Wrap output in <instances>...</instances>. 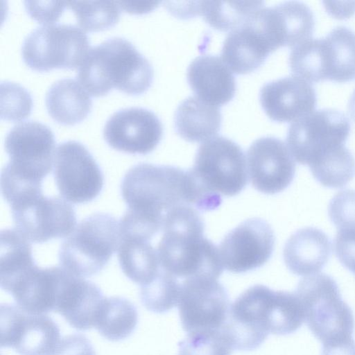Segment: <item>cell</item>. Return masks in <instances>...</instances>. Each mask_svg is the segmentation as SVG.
<instances>
[{
    "label": "cell",
    "instance_id": "6da1fadb",
    "mask_svg": "<svg viewBox=\"0 0 355 355\" xmlns=\"http://www.w3.org/2000/svg\"><path fill=\"white\" fill-rule=\"evenodd\" d=\"M127 211L162 229L166 213L180 205L200 211L216 209L219 198L209 193L191 169L140 163L125 174L121 185Z\"/></svg>",
    "mask_w": 355,
    "mask_h": 355
},
{
    "label": "cell",
    "instance_id": "7a4b0ae2",
    "mask_svg": "<svg viewBox=\"0 0 355 355\" xmlns=\"http://www.w3.org/2000/svg\"><path fill=\"white\" fill-rule=\"evenodd\" d=\"M204 221L196 209L175 207L164 216L157 252L161 267L175 277H208L223 272L219 250L204 236Z\"/></svg>",
    "mask_w": 355,
    "mask_h": 355
},
{
    "label": "cell",
    "instance_id": "3957f363",
    "mask_svg": "<svg viewBox=\"0 0 355 355\" xmlns=\"http://www.w3.org/2000/svg\"><path fill=\"white\" fill-rule=\"evenodd\" d=\"M153 78L152 65L127 39L112 37L89 49L77 70V80L96 96L112 88L130 94L146 91Z\"/></svg>",
    "mask_w": 355,
    "mask_h": 355
},
{
    "label": "cell",
    "instance_id": "277c9868",
    "mask_svg": "<svg viewBox=\"0 0 355 355\" xmlns=\"http://www.w3.org/2000/svg\"><path fill=\"white\" fill-rule=\"evenodd\" d=\"M4 146L9 162L1 171V189L42 187L54 160L51 129L37 121H21L7 132Z\"/></svg>",
    "mask_w": 355,
    "mask_h": 355
},
{
    "label": "cell",
    "instance_id": "5b68a950",
    "mask_svg": "<svg viewBox=\"0 0 355 355\" xmlns=\"http://www.w3.org/2000/svg\"><path fill=\"white\" fill-rule=\"evenodd\" d=\"M288 62L295 76L309 83L350 81L355 78V33L339 26L324 37L308 39L291 48Z\"/></svg>",
    "mask_w": 355,
    "mask_h": 355
},
{
    "label": "cell",
    "instance_id": "8992f818",
    "mask_svg": "<svg viewBox=\"0 0 355 355\" xmlns=\"http://www.w3.org/2000/svg\"><path fill=\"white\" fill-rule=\"evenodd\" d=\"M295 293L304 321L322 345L353 338V311L343 300L335 279L325 273L301 279Z\"/></svg>",
    "mask_w": 355,
    "mask_h": 355
},
{
    "label": "cell",
    "instance_id": "52a82bcc",
    "mask_svg": "<svg viewBox=\"0 0 355 355\" xmlns=\"http://www.w3.org/2000/svg\"><path fill=\"white\" fill-rule=\"evenodd\" d=\"M119 223L105 213L83 219L60 245L61 266L73 275L87 277L98 273L118 249Z\"/></svg>",
    "mask_w": 355,
    "mask_h": 355
},
{
    "label": "cell",
    "instance_id": "ba28073f",
    "mask_svg": "<svg viewBox=\"0 0 355 355\" xmlns=\"http://www.w3.org/2000/svg\"><path fill=\"white\" fill-rule=\"evenodd\" d=\"M349 132L350 122L343 112L324 108L293 121L286 143L293 158L311 167L345 146Z\"/></svg>",
    "mask_w": 355,
    "mask_h": 355
},
{
    "label": "cell",
    "instance_id": "9c48e42d",
    "mask_svg": "<svg viewBox=\"0 0 355 355\" xmlns=\"http://www.w3.org/2000/svg\"><path fill=\"white\" fill-rule=\"evenodd\" d=\"M89 50L85 32L71 24L37 26L25 37L21 45L24 61L37 71L79 67Z\"/></svg>",
    "mask_w": 355,
    "mask_h": 355
},
{
    "label": "cell",
    "instance_id": "30bf717a",
    "mask_svg": "<svg viewBox=\"0 0 355 355\" xmlns=\"http://www.w3.org/2000/svg\"><path fill=\"white\" fill-rule=\"evenodd\" d=\"M191 170L209 191L220 196L237 195L248 184L243 150L222 136L213 137L200 146Z\"/></svg>",
    "mask_w": 355,
    "mask_h": 355
},
{
    "label": "cell",
    "instance_id": "8fae6325",
    "mask_svg": "<svg viewBox=\"0 0 355 355\" xmlns=\"http://www.w3.org/2000/svg\"><path fill=\"white\" fill-rule=\"evenodd\" d=\"M10 208L15 229L35 243L67 236L76 225L73 207L58 196L42 193L19 200Z\"/></svg>",
    "mask_w": 355,
    "mask_h": 355
},
{
    "label": "cell",
    "instance_id": "7c38bea8",
    "mask_svg": "<svg viewBox=\"0 0 355 355\" xmlns=\"http://www.w3.org/2000/svg\"><path fill=\"white\" fill-rule=\"evenodd\" d=\"M53 164L55 182L64 199L75 204L86 203L101 193L104 182L103 172L80 142L68 140L60 143Z\"/></svg>",
    "mask_w": 355,
    "mask_h": 355
},
{
    "label": "cell",
    "instance_id": "4fadbf2b",
    "mask_svg": "<svg viewBox=\"0 0 355 355\" xmlns=\"http://www.w3.org/2000/svg\"><path fill=\"white\" fill-rule=\"evenodd\" d=\"M275 291L258 284L241 293L230 306L221 328L233 349L258 348L270 334V308Z\"/></svg>",
    "mask_w": 355,
    "mask_h": 355
},
{
    "label": "cell",
    "instance_id": "5bb4252c",
    "mask_svg": "<svg viewBox=\"0 0 355 355\" xmlns=\"http://www.w3.org/2000/svg\"><path fill=\"white\" fill-rule=\"evenodd\" d=\"M178 305L182 328L188 334L221 329L231 306L217 279L202 276L185 279Z\"/></svg>",
    "mask_w": 355,
    "mask_h": 355
},
{
    "label": "cell",
    "instance_id": "9a60e30c",
    "mask_svg": "<svg viewBox=\"0 0 355 355\" xmlns=\"http://www.w3.org/2000/svg\"><path fill=\"white\" fill-rule=\"evenodd\" d=\"M57 323L45 314L26 312L17 304L1 305V347L19 355H49L60 341Z\"/></svg>",
    "mask_w": 355,
    "mask_h": 355
},
{
    "label": "cell",
    "instance_id": "2e32d148",
    "mask_svg": "<svg viewBox=\"0 0 355 355\" xmlns=\"http://www.w3.org/2000/svg\"><path fill=\"white\" fill-rule=\"evenodd\" d=\"M275 245L272 229L264 220H246L221 241L219 253L223 266L240 273L263 266L270 258Z\"/></svg>",
    "mask_w": 355,
    "mask_h": 355
},
{
    "label": "cell",
    "instance_id": "e0dca14e",
    "mask_svg": "<svg viewBox=\"0 0 355 355\" xmlns=\"http://www.w3.org/2000/svg\"><path fill=\"white\" fill-rule=\"evenodd\" d=\"M163 126L152 111L130 107L114 112L106 121L103 136L113 148L132 154H147L159 143Z\"/></svg>",
    "mask_w": 355,
    "mask_h": 355
},
{
    "label": "cell",
    "instance_id": "ac0fdd59",
    "mask_svg": "<svg viewBox=\"0 0 355 355\" xmlns=\"http://www.w3.org/2000/svg\"><path fill=\"white\" fill-rule=\"evenodd\" d=\"M249 175L253 187L267 194L286 189L295 174V163L281 139L264 137L255 140L247 152Z\"/></svg>",
    "mask_w": 355,
    "mask_h": 355
},
{
    "label": "cell",
    "instance_id": "d6986e66",
    "mask_svg": "<svg viewBox=\"0 0 355 355\" xmlns=\"http://www.w3.org/2000/svg\"><path fill=\"white\" fill-rule=\"evenodd\" d=\"M256 18L273 51L286 46L291 49L311 38L315 28L313 11L298 1L263 8Z\"/></svg>",
    "mask_w": 355,
    "mask_h": 355
},
{
    "label": "cell",
    "instance_id": "ffe728a7",
    "mask_svg": "<svg viewBox=\"0 0 355 355\" xmlns=\"http://www.w3.org/2000/svg\"><path fill=\"white\" fill-rule=\"evenodd\" d=\"M104 299L96 284L62 267L53 311L70 326L80 331L94 327Z\"/></svg>",
    "mask_w": 355,
    "mask_h": 355
},
{
    "label": "cell",
    "instance_id": "44dd1931",
    "mask_svg": "<svg viewBox=\"0 0 355 355\" xmlns=\"http://www.w3.org/2000/svg\"><path fill=\"white\" fill-rule=\"evenodd\" d=\"M259 99L270 119L293 122L314 111L317 96L309 82L294 75L264 85L260 90Z\"/></svg>",
    "mask_w": 355,
    "mask_h": 355
},
{
    "label": "cell",
    "instance_id": "7402d4cb",
    "mask_svg": "<svg viewBox=\"0 0 355 355\" xmlns=\"http://www.w3.org/2000/svg\"><path fill=\"white\" fill-rule=\"evenodd\" d=\"M187 77L197 97L212 105L226 104L234 96V76L217 55H202L196 58L187 69Z\"/></svg>",
    "mask_w": 355,
    "mask_h": 355
},
{
    "label": "cell",
    "instance_id": "603a6c76",
    "mask_svg": "<svg viewBox=\"0 0 355 355\" xmlns=\"http://www.w3.org/2000/svg\"><path fill=\"white\" fill-rule=\"evenodd\" d=\"M256 16L248 23L231 31L224 41L222 59L236 74L254 71L273 52L256 21Z\"/></svg>",
    "mask_w": 355,
    "mask_h": 355
},
{
    "label": "cell",
    "instance_id": "cb8c5ba5",
    "mask_svg": "<svg viewBox=\"0 0 355 355\" xmlns=\"http://www.w3.org/2000/svg\"><path fill=\"white\" fill-rule=\"evenodd\" d=\"M331 243L321 230L307 227L293 233L285 243L283 257L286 266L298 276L320 272L331 255Z\"/></svg>",
    "mask_w": 355,
    "mask_h": 355
},
{
    "label": "cell",
    "instance_id": "d4e9b609",
    "mask_svg": "<svg viewBox=\"0 0 355 355\" xmlns=\"http://www.w3.org/2000/svg\"><path fill=\"white\" fill-rule=\"evenodd\" d=\"M221 120L218 106L197 96H189L178 107L174 126L184 139L199 142L213 138L220 130Z\"/></svg>",
    "mask_w": 355,
    "mask_h": 355
},
{
    "label": "cell",
    "instance_id": "484cf974",
    "mask_svg": "<svg viewBox=\"0 0 355 355\" xmlns=\"http://www.w3.org/2000/svg\"><path fill=\"white\" fill-rule=\"evenodd\" d=\"M45 103L51 116L66 125L83 120L92 107L89 94L78 80L71 78L54 82L46 93Z\"/></svg>",
    "mask_w": 355,
    "mask_h": 355
},
{
    "label": "cell",
    "instance_id": "4316f807",
    "mask_svg": "<svg viewBox=\"0 0 355 355\" xmlns=\"http://www.w3.org/2000/svg\"><path fill=\"white\" fill-rule=\"evenodd\" d=\"M150 241L119 236L118 259L124 275L140 286L151 282L162 269L157 249Z\"/></svg>",
    "mask_w": 355,
    "mask_h": 355
},
{
    "label": "cell",
    "instance_id": "83f0119b",
    "mask_svg": "<svg viewBox=\"0 0 355 355\" xmlns=\"http://www.w3.org/2000/svg\"><path fill=\"white\" fill-rule=\"evenodd\" d=\"M263 1H193L194 16L200 15L211 27L234 31L252 20L263 8Z\"/></svg>",
    "mask_w": 355,
    "mask_h": 355
},
{
    "label": "cell",
    "instance_id": "f1b7e54d",
    "mask_svg": "<svg viewBox=\"0 0 355 355\" xmlns=\"http://www.w3.org/2000/svg\"><path fill=\"white\" fill-rule=\"evenodd\" d=\"M137 322V309L130 300L118 296L105 297L94 328L105 338L119 341L133 333Z\"/></svg>",
    "mask_w": 355,
    "mask_h": 355
},
{
    "label": "cell",
    "instance_id": "f546056e",
    "mask_svg": "<svg viewBox=\"0 0 355 355\" xmlns=\"http://www.w3.org/2000/svg\"><path fill=\"white\" fill-rule=\"evenodd\" d=\"M73 10L77 23L85 31H98L114 25L119 20L121 8L117 1H67Z\"/></svg>",
    "mask_w": 355,
    "mask_h": 355
},
{
    "label": "cell",
    "instance_id": "4dcf8cb0",
    "mask_svg": "<svg viewBox=\"0 0 355 355\" xmlns=\"http://www.w3.org/2000/svg\"><path fill=\"white\" fill-rule=\"evenodd\" d=\"M180 288L176 277L162 268L151 282L140 286L141 302L152 312H167L178 304Z\"/></svg>",
    "mask_w": 355,
    "mask_h": 355
},
{
    "label": "cell",
    "instance_id": "1f68e13d",
    "mask_svg": "<svg viewBox=\"0 0 355 355\" xmlns=\"http://www.w3.org/2000/svg\"><path fill=\"white\" fill-rule=\"evenodd\" d=\"M303 322L302 310L295 293L275 291L270 309V333L290 334L300 328Z\"/></svg>",
    "mask_w": 355,
    "mask_h": 355
},
{
    "label": "cell",
    "instance_id": "d6a6232c",
    "mask_svg": "<svg viewBox=\"0 0 355 355\" xmlns=\"http://www.w3.org/2000/svg\"><path fill=\"white\" fill-rule=\"evenodd\" d=\"M314 178L322 186L338 189L345 187L355 175V159L344 146L318 164L309 168Z\"/></svg>",
    "mask_w": 355,
    "mask_h": 355
},
{
    "label": "cell",
    "instance_id": "836d02e7",
    "mask_svg": "<svg viewBox=\"0 0 355 355\" xmlns=\"http://www.w3.org/2000/svg\"><path fill=\"white\" fill-rule=\"evenodd\" d=\"M178 346V355H231L233 350L221 329L188 334Z\"/></svg>",
    "mask_w": 355,
    "mask_h": 355
},
{
    "label": "cell",
    "instance_id": "e575fe53",
    "mask_svg": "<svg viewBox=\"0 0 355 355\" xmlns=\"http://www.w3.org/2000/svg\"><path fill=\"white\" fill-rule=\"evenodd\" d=\"M33 101L29 92L19 83H1V118L19 121L30 114Z\"/></svg>",
    "mask_w": 355,
    "mask_h": 355
},
{
    "label": "cell",
    "instance_id": "d590c367",
    "mask_svg": "<svg viewBox=\"0 0 355 355\" xmlns=\"http://www.w3.org/2000/svg\"><path fill=\"white\" fill-rule=\"evenodd\" d=\"M328 215L338 230H355V190L336 193L329 201Z\"/></svg>",
    "mask_w": 355,
    "mask_h": 355
},
{
    "label": "cell",
    "instance_id": "8d00e7d4",
    "mask_svg": "<svg viewBox=\"0 0 355 355\" xmlns=\"http://www.w3.org/2000/svg\"><path fill=\"white\" fill-rule=\"evenodd\" d=\"M27 12L34 19L45 24L56 21L67 6L63 1H25Z\"/></svg>",
    "mask_w": 355,
    "mask_h": 355
},
{
    "label": "cell",
    "instance_id": "74e56055",
    "mask_svg": "<svg viewBox=\"0 0 355 355\" xmlns=\"http://www.w3.org/2000/svg\"><path fill=\"white\" fill-rule=\"evenodd\" d=\"M334 251L340 263L355 275V230H338Z\"/></svg>",
    "mask_w": 355,
    "mask_h": 355
},
{
    "label": "cell",
    "instance_id": "f35d334b",
    "mask_svg": "<svg viewBox=\"0 0 355 355\" xmlns=\"http://www.w3.org/2000/svg\"><path fill=\"white\" fill-rule=\"evenodd\" d=\"M49 355H96L90 340L84 335L74 334L62 338Z\"/></svg>",
    "mask_w": 355,
    "mask_h": 355
},
{
    "label": "cell",
    "instance_id": "ab89813d",
    "mask_svg": "<svg viewBox=\"0 0 355 355\" xmlns=\"http://www.w3.org/2000/svg\"><path fill=\"white\" fill-rule=\"evenodd\" d=\"M321 355H355V341L353 338L322 345Z\"/></svg>",
    "mask_w": 355,
    "mask_h": 355
},
{
    "label": "cell",
    "instance_id": "60d3db41",
    "mask_svg": "<svg viewBox=\"0 0 355 355\" xmlns=\"http://www.w3.org/2000/svg\"><path fill=\"white\" fill-rule=\"evenodd\" d=\"M121 9L132 14L146 13L157 6L160 1H119Z\"/></svg>",
    "mask_w": 355,
    "mask_h": 355
},
{
    "label": "cell",
    "instance_id": "b9f144b4",
    "mask_svg": "<svg viewBox=\"0 0 355 355\" xmlns=\"http://www.w3.org/2000/svg\"><path fill=\"white\" fill-rule=\"evenodd\" d=\"M326 10L336 18H345L352 16L355 12V1L348 2L347 6H336L333 2L324 1Z\"/></svg>",
    "mask_w": 355,
    "mask_h": 355
},
{
    "label": "cell",
    "instance_id": "7bdbcfd3",
    "mask_svg": "<svg viewBox=\"0 0 355 355\" xmlns=\"http://www.w3.org/2000/svg\"><path fill=\"white\" fill-rule=\"evenodd\" d=\"M347 109L350 116L355 121V89L349 100Z\"/></svg>",
    "mask_w": 355,
    "mask_h": 355
}]
</instances>
